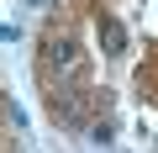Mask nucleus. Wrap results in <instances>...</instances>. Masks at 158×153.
Instances as JSON below:
<instances>
[{
  "label": "nucleus",
  "mask_w": 158,
  "mask_h": 153,
  "mask_svg": "<svg viewBox=\"0 0 158 153\" xmlns=\"http://www.w3.org/2000/svg\"><path fill=\"white\" fill-rule=\"evenodd\" d=\"M48 63H53V74H58V90H74L79 85V42L74 37H53L48 42Z\"/></svg>",
  "instance_id": "obj_1"
},
{
  "label": "nucleus",
  "mask_w": 158,
  "mask_h": 153,
  "mask_svg": "<svg viewBox=\"0 0 158 153\" xmlns=\"http://www.w3.org/2000/svg\"><path fill=\"white\" fill-rule=\"evenodd\" d=\"M106 42H111V53H121V42H127V32H121L116 21H106Z\"/></svg>",
  "instance_id": "obj_2"
},
{
  "label": "nucleus",
  "mask_w": 158,
  "mask_h": 153,
  "mask_svg": "<svg viewBox=\"0 0 158 153\" xmlns=\"http://www.w3.org/2000/svg\"><path fill=\"white\" fill-rule=\"evenodd\" d=\"M6 121H11V127H27V111H21L16 100H6Z\"/></svg>",
  "instance_id": "obj_3"
}]
</instances>
